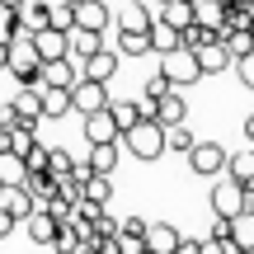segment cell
Segmentation results:
<instances>
[{"label": "cell", "instance_id": "cell-1", "mask_svg": "<svg viewBox=\"0 0 254 254\" xmlns=\"http://www.w3.org/2000/svg\"><path fill=\"white\" fill-rule=\"evenodd\" d=\"M118 141L136 155V160H146V165H151V160H160V155H165V127L155 123V118H141V123H132V127H127Z\"/></svg>", "mask_w": 254, "mask_h": 254}, {"label": "cell", "instance_id": "cell-2", "mask_svg": "<svg viewBox=\"0 0 254 254\" xmlns=\"http://www.w3.org/2000/svg\"><path fill=\"white\" fill-rule=\"evenodd\" d=\"M160 71H165V80H170L174 90H189V85L202 80V66H198V52H193V47H174V52H165L160 57Z\"/></svg>", "mask_w": 254, "mask_h": 254}, {"label": "cell", "instance_id": "cell-3", "mask_svg": "<svg viewBox=\"0 0 254 254\" xmlns=\"http://www.w3.org/2000/svg\"><path fill=\"white\" fill-rule=\"evenodd\" d=\"M5 71L14 75L19 85H38V71H43V57L33 52V38H28V33L9 38V62H5Z\"/></svg>", "mask_w": 254, "mask_h": 254}, {"label": "cell", "instance_id": "cell-4", "mask_svg": "<svg viewBox=\"0 0 254 254\" xmlns=\"http://www.w3.org/2000/svg\"><path fill=\"white\" fill-rule=\"evenodd\" d=\"M245 184H236L226 174V179H221L217 174V184H212V212H217V217H236V212H245Z\"/></svg>", "mask_w": 254, "mask_h": 254}, {"label": "cell", "instance_id": "cell-5", "mask_svg": "<svg viewBox=\"0 0 254 254\" xmlns=\"http://www.w3.org/2000/svg\"><path fill=\"white\" fill-rule=\"evenodd\" d=\"M94 109H109V85L90 80V75H80V80L71 85V113H94Z\"/></svg>", "mask_w": 254, "mask_h": 254}, {"label": "cell", "instance_id": "cell-6", "mask_svg": "<svg viewBox=\"0 0 254 254\" xmlns=\"http://www.w3.org/2000/svg\"><path fill=\"white\" fill-rule=\"evenodd\" d=\"M189 170L202 174V179H217V174L226 170V151H221V141H193V151H189Z\"/></svg>", "mask_w": 254, "mask_h": 254}, {"label": "cell", "instance_id": "cell-7", "mask_svg": "<svg viewBox=\"0 0 254 254\" xmlns=\"http://www.w3.org/2000/svg\"><path fill=\"white\" fill-rule=\"evenodd\" d=\"M118 66H123L118 47H99V52H90V57H85V62H80V75H90V80L109 85L113 75H118Z\"/></svg>", "mask_w": 254, "mask_h": 254}, {"label": "cell", "instance_id": "cell-8", "mask_svg": "<svg viewBox=\"0 0 254 254\" xmlns=\"http://www.w3.org/2000/svg\"><path fill=\"white\" fill-rule=\"evenodd\" d=\"M66 33H71V28L47 24V28H38V33H28V38H33V52L43 57V62H52V57H71V43H66Z\"/></svg>", "mask_w": 254, "mask_h": 254}, {"label": "cell", "instance_id": "cell-9", "mask_svg": "<svg viewBox=\"0 0 254 254\" xmlns=\"http://www.w3.org/2000/svg\"><path fill=\"white\" fill-rule=\"evenodd\" d=\"M151 118L160 127H174V123H189V104H184V90H165L160 99L151 104Z\"/></svg>", "mask_w": 254, "mask_h": 254}, {"label": "cell", "instance_id": "cell-10", "mask_svg": "<svg viewBox=\"0 0 254 254\" xmlns=\"http://www.w3.org/2000/svg\"><path fill=\"white\" fill-rule=\"evenodd\" d=\"M9 109H14L19 127H33V132H38V123H43V109H38V85H19V94L9 99Z\"/></svg>", "mask_w": 254, "mask_h": 254}, {"label": "cell", "instance_id": "cell-11", "mask_svg": "<svg viewBox=\"0 0 254 254\" xmlns=\"http://www.w3.org/2000/svg\"><path fill=\"white\" fill-rule=\"evenodd\" d=\"M19 28L24 33H38V28L52 24V0H19Z\"/></svg>", "mask_w": 254, "mask_h": 254}, {"label": "cell", "instance_id": "cell-12", "mask_svg": "<svg viewBox=\"0 0 254 254\" xmlns=\"http://www.w3.org/2000/svg\"><path fill=\"white\" fill-rule=\"evenodd\" d=\"M75 80H80V71L71 66V57H52V62H43V71H38V85H62V90H71Z\"/></svg>", "mask_w": 254, "mask_h": 254}, {"label": "cell", "instance_id": "cell-13", "mask_svg": "<svg viewBox=\"0 0 254 254\" xmlns=\"http://www.w3.org/2000/svg\"><path fill=\"white\" fill-rule=\"evenodd\" d=\"M38 109H43V118H66V113H71V90H62V85H38Z\"/></svg>", "mask_w": 254, "mask_h": 254}, {"label": "cell", "instance_id": "cell-14", "mask_svg": "<svg viewBox=\"0 0 254 254\" xmlns=\"http://www.w3.org/2000/svg\"><path fill=\"white\" fill-rule=\"evenodd\" d=\"M71 28L109 33V5H104V0H80V5H75V24H71Z\"/></svg>", "mask_w": 254, "mask_h": 254}, {"label": "cell", "instance_id": "cell-15", "mask_svg": "<svg viewBox=\"0 0 254 254\" xmlns=\"http://www.w3.org/2000/svg\"><path fill=\"white\" fill-rule=\"evenodd\" d=\"M24 226H28V240H33V245H52V236H57V217L43 207V202L24 217Z\"/></svg>", "mask_w": 254, "mask_h": 254}, {"label": "cell", "instance_id": "cell-16", "mask_svg": "<svg viewBox=\"0 0 254 254\" xmlns=\"http://www.w3.org/2000/svg\"><path fill=\"white\" fill-rule=\"evenodd\" d=\"M155 14L146 9V0H127V5L118 9V28H127V33H151Z\"/></svg>", "mask_w": 254, "mask_h": 254}, {"label": "cell", "instance_id": "cell-17", "mask_svg": "<svg viewBox=\"0 0 254 254\" xmlns=\"http://www.w3.org/2000/svg\"><path fill=\"white\" fill-rule=\"evenodd\" d=\"M179 245V226H170V221H146V250L151 254H174Z\"/></svg>", "mask_w": 254, "mask_h": 254}, {"label": "cell", "instance_id": "cell-18", "mask_svg": "<svg viewBox=\"0 0 254 254\" xmlns=\"http://www.w3.org/2000/svg\"><path fill=\"white\" fill-rule=\"evenodd\" d=\"M198 66H202V75H221V71H231L236 62H231L226 43L217 38V43H202V47H198Z\"/></svg>", "mask_w": 254, "mask_h": 254}, {"label": "cell", "instance_id": "cell-19", "mask_svg": "<svg viewBox=\"0 0 254 254\" xmlns=\"http://www.w3.org/2000/svg\"><path fill=\"white\" fill-rule=\"evenodd\" d=\"M85 141H118V123L109 118V109H94V113H85Z\"/></svg>", "mask_w": 254, "mask_h": 254}, {"label": "cell", "instance_id": "cell-20", "mask_svg": "<svg viewBox=\"0 0 254 254\" xmlns=\"http://www.w3.org/2000/svg\"><path fill=\"white\" fill-rule=\"evenodd\" d=\"M118 155H123V141H94L85 165H90L94 174H113V170H118Z\"/></svg>", "mask_w": 254, "mask_h": 254}, {"label": "cell", "instance_id": "cell-21", "mask_svg": "<svg viewBox=\"0 0 254 254\" xmlns=\"http://www.w3.org/2000/svg\"><path fill=\"white\" fill-rule=\"evenodd\" d=\"M66 43H71V62H85L90 52H99V47H104V33H94V28H71Z\"/></svg>", "mask_w": 254, "mask_h": 254}, {"label": "cell", "instance_id": "cell-22", "mask_svg": "<svg viewBox=\"0 0 254 254\" xmlns=\"http://www.w3.org/2000/svg\"><path fill=\"white\" fill-rule=\"evenodd\" d=\"M109 118L118 123V136H123L132 123H141V118H146V113H141V99H109Z\"/></svg>", "mask_w": 254, "mask_h": 254}, {"label": "cell", "instance_id": "cell-23", "mask_svg": "<svg viewBox=\"0 0 254 254\" xmlns=\"http://www.w3.org/2000/svg\"><path fill=\"white\" fill-rule=\"evenodd\" d=\"M226 174L236 184H245V193H254V151H236L226 155Z\"/></svg>", "mask_w": 254, "mask_h": 254}, {"label": "cell", "instance_id": "cell-24", "mask_svg": "<svg viewBox=\"0 0 254 254\" xmlns=\"http://www.w3.org/2000/svg\"><path fill=\"white\" fill-rule=\"evenodd\" d=\"M160 24H170V28H189L193 24V0H160Z\"/></svg>", "mask_w": 254, "mask_h": 254}, {"label": "cell", "instance_id": "cell-25", "mask_svg": "<svg viewBox=\"0 0 254 254\" xmlns=\"http://www.w3.org/2000/svg\"><path fill=\"white\" fill-rule=\"evenodd\" d=\"M24 189H28V198H33V202H47L57 193V179H52V170H28L24 174Z\"/></svg>", "mask_w": 254, "mask_h": 254}, {"label": "cell", "instance_id": "cell-26", "mask_svg": "<svg viewBox=\"0 0 254 254\" xmlns=\"http://www.w3.org/2000/svg\"><path fill=\"white\" fill-rule=\"evenodd\" d=\"M221 19H226V0H193V24L221 28Z\"/></svg>", "mask_w": 254, "mask_h": 254}, {"label": "cell", "instance_id": "cell-27", "mask_svg": "<svg viewBox=\"0 0 254 254\" xmlns=\"http://www.w3.org/2000/svg\"><path fill=\"white\" fill-rule=\"evenodd\" d=\"M113 174H85V184H80V198H90V202H104V207H109V198H113Z\"/></svg>", "mask_w": 254, "mask_h": 254}, {"label": "cell", "instance_id": "cell-28", "mask_svg": "<svg viewBox=\"0 0 254 254\" xmlns=\"http://www.w3.org/2000/svg\"><path fill=\"white\" fill-rule=\"evenodd\" d=\"M174 47H184L179 28H170V24H160V19H155V24H151V52L165 57V52H174Z\"/></svg>", "mask_w": 254, "mask_h": 254}, {"label": "cell", "instance_id": "cell-29", "mask_svg": "<svg viewBox=\"0 0 254 254\" xmlns=\"http://www.w3.org/2000/svg\"><path fill=\"white\" fill-rule=\"evenodd\" d=\"M80 245H85L80 226H75V221H62V226H57V236H52V250H57V254H75Z\"/></svg>", "mask_w": 254, "mask_h": 254}, {"label": "cell", "instance_id": "cell-30", "mask_svg": "<svg viewBox=\"0 0 254 254\" xmlns=\"http://www.w3.org/2000/svg\"><path fill=\"white\" fill-rule=\"evenodd\" d=\"M231 240H236L240 250H254V212H250V207L231 217Z\"/></svg>", "mask_w": 254, "mask_h": 254}, {"label": "cell", "instance_id": "cell-31", "mask_svg": "<svg viewBox=\"0 0 254 254\" xmlns=\"http://www.w3.org/2000/svg\"><path fill=\"white\" fill-rule=\"evenodd\" d=\"M193 141H198V136L189 132V123H174V127H165V151H174V155H189V151H193Z\"/></svg>", "mask_w": 254, "mask_h": 254}, {"label": "cell", "instance_id": "cell-32", "mask_svg": "<svg viewBox=\"0 0 254 254\" xmlns=\"http://www.w3.org/2000/svg\"><path fill=\"white\" fill-rule=\"evenodd\" d=\"M24 174H28L24 155L19 151H0V184H24Z\"/></svg>", "mask_w": 254, "mask_h": 254}, {"label": "cell", "instance_id": "cell-33", "mask_svg": "<svg viewBox=\"0 0 254 254\" xmlns=\"http://www.w3.org/2000/svg\"><path fill=\"white\" fill-rule=\"evenodd\" d=\"M151 52V33H127L118 28V57H146Z\"/></svg>", "mask_w": 254, "mask_h": 254}, {"label": "cell", "instance_id": "cell-34", "mask_svg": "<svg viewBox=\"0 0 254 254\" xmlns=\"http://www.w3.org/2000/svg\"><path fill=\"white\" fill-rule=\"evenodd\" d=\"M179 38H184V47H193V52H198L202 43H217V38H221V28H202V24H189V28H179Z\"/></svg>", "mask_w": 254, "mask_h": 254}, {"label": "cell", "instance_id": "cell-35", "mask_svg": "<svg viewBox=\"0 0 254 254\" xmlns=\"http://www.w3.org/2000/svg\"><path fill=\"white\" fill-rule=\"evenodd\" d=\"M24 28H19V9L14 5H0V43H9V38H19Z\"/></svg>", "mask_w": 254, "mask_h": 254}, {"label": "cell", "instance_id": "cell-36", "mask_svg": "<svg viewBox=\"0 0 254 254\" xmlns=\"http://www.w3.org/2000/svg\"><path fill=\"white\" fill-rule=\"evenodd\" d=\"M71 151H57V146H47V170H52V179H62V174H71Z\"/></svg>", "mask_w": 254, "mask_h": 254}, {"label": "cell", "instance_id": "cell-37", "mask_svg": "<svg viewBox=\"0 0 254 254\" xmlns=\"http://www.w3.org/2000/svg\"><path fill=\"white\" fill-rule=\"evenodd\" d=\"M231 71L240 75V85H245V90H254V47H250L245 57H236V66H231Z\"/></svg>", "mask_w": 254, "mask_h": 254}, {"label": "cell", "instance_id": "cell-38", "mask_svg": "<svg viewBox=\"0 0 254 254\" xmlns=\"http://www.w3.org/2000/svg\"><path fill=\"white\" fill-rule=\"evenodd\" d=\"M165 90H174V85L165 80V71H151V75H146V94H141V99H160Z\"/></svg>", "mask_w": 254, "mask_h": 254}, {"label": "cell", "instance_id": "cell-39", "mask_svg": "<svg viewBox=\"0 0 254 254\" xmlns=\"http://www.w3.org/2000/svg\"><path fill=\"white\" fill-rule=\"evenodd\" d=\"M24 165H28V170H47V146H43V141H38V146H33V151H28V155H24Z\"/></svg>", "mask_w": 254, "mask_h": 254}, {"label": "cell", "instance_id": "cell-40", "mask_svg": "<svg viewBox=\"0 0 254 254\" xmlns=\"http://www.w3.org/2000/svg\"><path fill=\"white\" fill-rule=\"evenodd\" d=\"M118 231H127V236H146V221H141V217H123Z\"/></svg>", "mask_w": 254, "mask_h": 254}, {"label": "cell", "instance_id": "cell-41", "mask_svg": "<svg viewBox=\"0 0 254 254\" xmlns=\"http://www.w3.org/2000/svg\"><path fill=\"white\" fill-rule=\"evenodd\" d=\"M9 231H14V217H9V212H5V207H0V240H5V236H9Z\"/></svg>", "mask_w": 254, "mask_h": 254}, {"label": "cell", "instance_id": "cell-42", "mask_svg": "<svg viewBox=\"0 0 254 254\" xmlns=\"http://www.w3.org/2000/svg\"><path fill=\"white\" fill-rule=\"evenodd\" d=\"M174 254H198V240H184V236H179V245H174Z\"/></svg>", "mask_w": 254, "mask_h": 254}, {"label": "cell", "instance_id": "cell-43", "mask_svg": "<svg viewBox=\"0 0 254 254\" xmlns=\"http://www.w3.org/2000/svg\"><path fill=\"white\" fill-rule=\"evenodd\" d=\"M19 118H14V109H9V104H5V109H0V127H14Z\"/></svg>", "mask_w": 254, "mask_h": 254}, {"label": "cell", "instance_id": "cell-44", "mask_svg": "<svg viewBox=\"0 0 254 254\" xmlns=\"http://www.w3.org/2000/svg\"><path fill=\"white\" fill-rule=\"evenodd\" d=\"M245 136H250V146H254V113L245 118Z\"/></svg>", "mask_w": 254, "mask_h": 254}, {"label": "cell", "instance_id": "cell-45", "mask_svg": "<svg viewBox=\"0 0 254 254\" xmlns=\"http://www.w3.org/2000/svg\"><path fill=\"white\" fill-rule=\"evenodd\" d=\"M5 62H9V43H0V71H5Z\"/></svg>", "mask_w": 254, "mask_h": 254}, {"label": "cell", "instance_id": "cell-46", "mask_svg": "<svg viewBox=\"0 0 254 254\" xmlns=\"http://www.w3.org/2000/svg\"><path fill=\"white\" fill-rule=\"evenodd\" d=\"M75 254H99V245H80V250H75Z\"/></svg>", "mask_w": 254, "mask_h": 254}, {"label": "cell", "instance_id": "cell-47", "mask_svg": "<svg viewBox=\"0 0 254 254\" xmlns=\"http://www.w3.org/2000/svg\"><path fill=\"white\" fill-rule=\"evenodd\" d=\"M245 207H250V212H254V193H250V198H245Z\"/></svg>", "mask_w": 254, "mask_h": 254}, {"label": "cell", "instance_id": "cell-48", "mask_svg": "<svg viewBox=\"0 0 254 254\" xmlns=\"http://www.w3.org/2000/svg\"><path fill=\"white\" fill-rule=\"evenodd\" d=\"M0 5H19V0H0Z\"/></svg>", "mask_w": 254, "mask_h": 254}, {"label": "cell", "instance_id": "cell-49", "mask_svg": "<svg viewBox=\"0 0 254 254\" xmlns=\"http://www.w3.org/2000/svg\"><path fill=\"white\" fill-rule=\"evenodd\" d=\"M66 5H80V0H66Z\"/></svg>", "mask_w": 254, "mask_h": 254}, {"label": "cell", "instance_id": "cell-50", "mask_svg": "<svg viewBox=\"0 0 254 254\" xmlns=\"http://www.w3.org/2000/svg\"><path fill=\"white\" fill-rule=\"evenodd\" d=\"M155 5H160V0H155Z\"/></svg>", "mask_w": 254, "mask_h": 254}, {"label": "cell", "instance_id": "cell-51", "mask_svg": "<svg viewBox=\"0 0 254 254\" xmlns=\"http://www.w3.org/2000/svg\"><path fill=\"white\" fill-rule=\"evenodd\" d=\"M0 189H5V184H0Z\"/></svg>", "mask_w": 254, "mask_h": 254}]
</instances>
